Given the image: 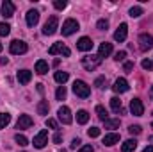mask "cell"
Masks as SVG:
<instances>
[{"instance_id":"1","label":"cell","mask_w":153,"mask_h":152,"mask_svg":"<svg viewBox=\"0 0 153 152\" xmlns=\"http://www.w3.org/2000/svg\"><path fill=\"white\" fill-rule=\"evenodd\" d=\"M73 91H75L76 97H80V99H87L91 95V88L84 81H75L73 82Z\"/></svg>"},{"instance_id":"2","label":"cell","mask_w":153,"mask_h":152,"mask_svg":"<svg viewBox=\"0 0 153 152\" xmlns=\"http://www.w3.org/2000/svg\"><path fill=\"white\" fill-rule=\"evenodd\" d=\"M100 63H102V57L100 56H85V57H82V66L85 70H89V72H93Z\"/></svg>"},{"instance_id":"3","label":"cell","mask_w":153,"mask_h":152,"mask_svg":"<svg viewBox=\"0 0 153 152\" xmlns=\"http://www.w3.org/2000/svg\"><path fill=\"white\" fill-rule=\"evenodd\" d=\"M57 27H59V20H57V16H50V18L46 20L45 27H43V34L52 36V34L57 32Z\"/></svg>"},{"instance_id":"4","label":"cell","mask_w":153,"mask_h":152,"mask_svg":"<svg viewBox=\"0 0 153 152\" xmlns=\"http://www.w3.org/2000/svg\"><path fill=\"white\" fill-rule=\"evenodd\" d=\"M76 31H78V22L73 20V18H68V20L62 23V34H64V36H71Z\"/></svg>"},{"instance_id":"5","label":"cell","mask_w":153,"mask_h":152,"mask_svg":"<svg viewBox=\"0 0 153 152\" xmlns=\"http://www.w3.org/2000/svg\"><path fill=\"white\" fill-rule=\"evenodd\" d=\"M27 43L25 41H22V39H14V41H11V45H9V50H11V54H25L27 52Z\"/></svg>"},{"instance_id":"6","label":"cell","mask_w":153,"mask_h":152,"mask_svg":"<svg viewBox=\"0 0 153 152\" xmlns=\"http://www.w3.org/2000/svg\"><path fill=\"white\" fill-rule=\"evenodd\" d=\"M48 54H50V56L61 54V56H66V57H68V56L71 54V50H70L68 47H64L62 43H53V45H52V47L48 48Z\"/></svg>"},{"instance_id":"7","label":"cell","mask_w":153,"mask_h":152,"mask_svg":"<svg viewBox=\"0 0 153 152\" xmlns=\"http://www.w3.org/2000/svg\"><path fill=\"white\" fill-rule=\"evenodd\" d=\"M32 143H34L36 149H43V147L48 143V131H45V129L39 131L38 134L34 136V141H32Z\"/></svg>"},{"instance_id":"8","label":"cell","mask_w":153,"mask_h":152,"mask_svg":"<svg viewBox=\"0 0 153 152\" xmlns=\"http://www.w3.org/2000/svg\"><path fill=\"white\" fill-rule=\"evenodd\" d=\"M57 116H59V120H61L62 123H66V125L73 122V116H71V111H70V108H68V106H62V108H59Z\"/></svg>"},{"instance_id":"9","label":"cell","mask_w":153,"mask_h":152,"mask_svg":"<svg viewBox=\"0 0 153 152\" xmlns=\"http://www.w3.org/2000/svg\"><path fill=\"white\" fill-rule=\"evenodd\" d=\"M32 123H34V120H32L29 114H20V118H18V122H16V129L23 131V129L32 127Z\"/></svg>"},{"instance_id":"10","label":"cell","mask_w":153,"mask_h":152,"mask_svg":"<svg viewBox=\"0 0 153 152\" xmlns=\"http://www.w3.org/2000/svg\"><path fill=\"white\" fill-rule=\"evenodd\" d=\"M139 47H141V50H150L153 48V36L152 34H141L139 36Z\"/></svg>"},{"instance_id":"11","label":"cell","mask_w":153,"mask_h":152,"mask_svg":"<svg viewBox=\"0 0 153 152\" xmlns=\"http://www.w3.org/2000/svg\"><path fill=\"white\" fill-rule=\"evenodd\" d=\"M130 111H132V114H135V116H143V113H144L143 102L139 99H132L130 100Z\"/></svg>"},{"instance_id":"12","label":"cell","mask_w":153,"mask_h":152,"mask_svg":"<svg viewBox=\"0 0 153 152\" xmlns=\"http://www.w3.org/2000/svg\"><path fill=\"white\" fill-rule=\"evenodd\" d=\"M128 81L126 79H123V77H119L117 81L114 82V86H112V90H114L116 93H125V91H128Z\"/></svg>"},{"instance_id":"13","label":"cell","mask_w":153,"mask_h":152,"mask_svg":"<svg viewBox=\"0 0 153 152\" xmlns=\"http://www.w3.org/2000/svg\"><path fill=\"white\" fill-rule=\"evenodd\" d=\"M93 41H91V38H87V36H84V38H80L78 41H76V48L78 50H82V52H87V50H91L93 48Z\"/></svg>"},{"instance_id":"14","label":"cell","mask_w":153,"mask_h":152,"mask_svg":"<svg viewBox=\"0 0 153 152\" xmlns=\"http://www.w3.org/2000/svg\"><path fill=\"white\" fill-rule=\"evenodd\" d=\"M126 34H128V25H126V23H121V25L117 27V31L114 32V39L121 43V41L126 39Z\"/></svg>"},{"instance_id":"15","label":"cell","mask_w":153,"mask_h":152,"mask_svg":"<svg viewBox=\"0 0 153 152\" xmlns=\"http://www.w3.org/2000/svg\"><path fill=\"white\" fill-rule=\"evenodd\" d=\"M13 14H14V4L9 2V0H4V4H2V16L4 18H11Z\"/></svg>"},{"instance_id":"16","label":"cell","mask_w":153,"mask_h":152,"mask_svg":"<svg viewBox=\"0 0 153 152\" xmlns=\"http://www.w3.org/2000/svg\"><path fill=\"white\" fill-rule=\"evenodd\" d=\"M38 22H39V11L30 9V11L27 13V25H29V27H36Z\"/></svg>"},{"instance_id":"17","label":"cell","mask_w":153,"mask_h":152,"mask_svg":"<svg viewBox=\"0 0 153 152\" xmlns=\"http://www.w3.org/2000/svg\"><path fill=\"white\" fill-rule=\"evenodd\" d=\"M112 54V43H102L100 45V48H98V56L103 59V57H107V56H111Z\"/></svg>"},{"instance_id":"18","label":"cell","mask_w":153,"mask_h":152,"mask_svg":"<svg viewBox=\"0 0 153 152\" xmlns=\"http://www.w3.org/2000/svg\"><path fill=\"white\" fill-rule=\"evenodd\" d=\"M119 141V134L117 132H111V134H105V138H103V145H107V147H112Z\"/></svg>"},{"instance_id":"19","label":"cell","mask_w":153,"mask_h":152,"mask_svg":"<svg viewBox=\"0 0 153 152\" xmlns=\"http://www.w3.org/2000/svg\"><path fill=\"white\" fill-rule=\"evenodd\" d=\"M30 79H32V72H29V70H20L18 72V82L20 84H29Z\"/></svg>"},{"instance_id":"20","label":"cell","mask_w":153,"mask_h":152,"mask_svg":"<svg viewBox=\"0 0 153 152\" xmlns=\"http://www.w3.org/2000/svg\"><path fill=\"white\" fill-rule=\"evenodd\" d=\"M137 147V141L135 140H126L123 145H121V152H134Z\"/></svg>"},{"instance_id":"21","label":"cell","mask_w":153,"mask_h":152,"mask_svg":"<svg viewBox=\"0 0 153 152\" xmlns=\"http://www.w3.org/2000/svg\"><path fill=\"white\" fill-rule=\"evenodd\" d=\"M36 72H38L39 75H45L48 72V63L43 61V59H39L38 63H36Z\"/></svg>"},{"instance_id":"22","label":"cell","mask_w":153,"mask_h":152,"mask_svg":"<svg viewBox=\"0 0 153 152\" xmlns=\"http://www.w3.org/2000/svg\"><path fill=\"white\" fill-rule=\"evenodd\" d=\"M76 122L78 123H87L89 122V113L85 111V109H80V111H76Z\"/></svg>"},{"instance_id":"23","label":"cell","mask_w":153,"mask_h":152,"mask_svg":"<svg viewBox=\"0 0 153 152\" xmlns=\"http://www.w3.org/2000/svg\"><path fill=\"white\" fill-rule=\"evenodd\" d=\"M111 108H112L114 113H123V106H121V100L117 97H112L111 99Z\"/></svg>"},{"instance_id":"24","label":"cell","mask_w":153,"mask_h":152,"mask_svg":"<svg viewBox=\"0 0 153 152\" xmlns=\"http://www.w3.org/2000/svg\"><path fill=\"white\" fill-rule=\"evenodd\" d=\"M119 127V118H107L105 120V129H117Z\"/></svg>"},{"instance_id":"25","label":"cell","mask_w":153,"mask_h":152,"mask_svg":"<svg viewBox=\"0 0 153 152\" xmlns=\"http://www.w3.org/2000/svg\"><path fill=\"white\" fill-rule=\"evenodd\" d=\"M68 72H55V75H53V79L59 82V84H64L66 81H68Z\"/></svg>"},{"instance_id":"26","label":"cell","mask_w":153,"mask_h":152,"mask_svg":"<svg viewBox=\"0 0 153 152\" xmlns=\"http://www.w3.org/2000/svg\"><path fill=\"white\" fill-rule=\"evenodd\" d=\"M48 109H50L48 100H41V102L38 104V113L39 114H48Z\"/></svg>"},{"instance_id":"27","label":"cell","mask_w":153,"mask_h":152,"mask_svg":"<svg viewBox=\"0 0 153 152\" xmlns=\"http://www.w3.org/2000/svg\"><path fill=\"white\" fill-rule=\"evenodd\" d=\"M96 113H98V118L103 120V122L109 118V113H107V109H105L103 106H96Z\"/></svg>"},{"instance_id":"28","label":"cell","mask_w":153,"mask_h":152,"mask_svg":"<svg viewBox=\"0 0 153 152\" xmlns=\"http://www.w3.org/2000/svg\"><path fill=\"white\" fill-rule=\"evenodd\" d=\"M9 122H11V114L9 113H0V129H4Z\"/></svg>"},{"instance_id":"29","label":"cell","mask_w":153,"mask_h":152,"mask_svg":"<svg viewBox=\"0 0 153 152\" xmlns=\"http://www.w3.org/2000/svg\"><path fill=\"white\" fill-rule=\"evenodd\" d=\"M143 14V7H139V5H134L132 9H130V16L132 18H139Z\"/></svg>"},{"instance_id":"30","label":"cell","mask_w":153,"mask_h":152,"mask_svg":"<svg viewBox=\"0 0 153 152\" xmlns=\"http://www.w3.org/2000/svg\"><path fill=\"white\" fill-rule=\"evenodd\" d=\"M55 97H57V100H64L66 99V88L64 86H59L57 91H55Z\"/></svg>"},{"instance_id":"31","label":"cell","mask_w":153,"mask_h":152,"mask_svg":"<svg viewBox=\"0 0 153 152\" xmlns=\"http://www.w3.org/2000/svg\"><path fill=\"white\" fill-rule=\"evenodd\" d=\"M14 141L18 143V145H22V147H25V145H29V140L23 136V134H16L14 136Z\"/></svg>"},{"instance_id":"32","label":"cell","mask_w":153,"mask_h":152,"mask_svg":"<svg viewBox=\"0 0 153 152\" xmlns=\"http://www.w3.org/2000/svg\"><path fill=\"white\" fill-rule=\"evenodd\" d=\"M105 84H107V79L105 77H96V81H94V86L96 88L102 90V88H105Z\"/></svg>"},{"instance_id":"33","label":"cell","mask_w":153,"mask_h":152,"mask_svg":"<svg viewBox=\"0 0 153 152\" xmlns=\"http://www.w3.org/2000/svg\"><path fill=\"white\" fill-rule=\"evenodd\" d=\"M11 32V27L7 23H0V36H9Z\"/></svg>"},{"instance_id":"34","label":"cell","mask_w":153,"mask_h":152,"mask_svg":"<svg viewBox=\"0 0 153 152\" xmlns=\"http://www.w3.org/2000/svg\"><path fill=\"white\" fill-rule=\"evenodd\" d=\"M46 127H50V129H59V123H57V120H53V118H46Z\"/></svg>"},{"instance_id":"35","label":"cell","mask_w":153,"mask_h":152,"mask_svg":"<svg viewBox=\"0 0 153 152\" xmlns=\"http://www.w3.org/2000/svg\"><path fill=\"white\" fill-rule=\"evenodd\" d=\"M87 134H89V138H98V136H100V129H98V127H91V129L87 131Z\"/></svg>"},{"instance_id":"36","label":"cell","mask_w":153,"mask_h":152,"mask_svg":"<svg viewBox=\"0 0 153 152\" xmlns=\"http://www.w3.org/2000/svg\"><path fill=\"white\" fill-rule=\"evenodd\" d=\"M96 27H98L100 31H107V27H109V22H107V20H98Z\"/></svg>"},{"instance_id":"37","label":"cell","mask_w":153,"mask_h":152,"mask_svg":"<svg viewBox=\"0 0 153 152\" xmlns=\"http://www.w3.org/2000/svg\"><path fill=\"white\" fill-rule=\"evenodd\" d=\"M141 131H143L141 125H130V127H128V132H130V134H141Z\"/></svg>"},{"instance_id":"38","label":"cell","mask_w":153,"mask_h":152,"mask_svg":"<svg viewBox=\"0 0 153 152\" xmlns=\"http://www.w3.org/2000/svg\"><path fill=\"white\" fill-rule=\"evenodd\" d=\"M125 57H126V52H125V50H119V52H116L114 54L116 61H125Z\"/></svg>"},{"instance_id":"39","label":"cell","mask_w":153,"mask_h":152,"mask_svg":"<svg viewBox=\"0 0 153 152\" xmlns=\"http://www.w3.org/2000/svg\"><path fill=\"white\" fill-rule=\"evenodd\" d=\"M141 65H143L144 70H153V61H150V59H144Z\"/></svg>"},{"instance_id":"40","label":"cell","mask_w":153,"mask_h":152,"mask_svg":"<svg viewBox=\"0 0 153 152\" xmlns=\"http://www.w3.org/2000/svg\"><path fill=\"white\" fill-rule=\"evenodd\" d=\"M53 7H55V9H64V7H66V2H64V0H55V2H53Z\"/></svg>"},{"instance_id":"41","label":"cell","mask_w":153,"mask_h":152,"mask_svg":"<svg viewBox=\"0 0 153 152\" xmlns=\"http://www.w3.org/2000/svg\"><path fill=\"white\" fill-rule=\"evenodd\" d=\"M130 70H134V63L132 61H126L125 63V72H130Z\"/></svg>"},{"instance_id":"42","label":"cell","mask_w":153,"mask_h":152,"mask_svg":"<svg viewBox=\"0 0 153 152\" xmlns=\"http://www.w3.org/2000/svg\"><path fill=\"white\" fill-rule=\"evenodd\" d=\"M80 143H82V141H80V138H75V140L71 141V145H70V147H71V149H76V147H80Z\"/></svg>"},{"instance_id":"43","label":"cell","mask_w":153,"mask_h":152,"mask_svg":"<svg viewBox=\"0 0 153 152\" xmlns=\"http://www.w3.org/2000/svg\"><path fill=\"white\" fill-rule=\"evenodd\" d=\"M61 141H62V136H61V132L53 134V143H61Z\"/></svg>"},{"instance_id":"44","label":"cell","mask_w":153,"mask_h":152,"mask_svg":"<svg viewBox=\"0 0 153 152\" xmlns=\"http://www.w3.org/2000/svg\"><path fill=\"white\" fill-rule=\"evenodd\" d=\"M78 152H93V147L91 145H85V147H82Z\"/></svg>"},{"instance_id":"45","label":"cell","mask_w":153,"mask_h":152,"mask_svg":"<svg viewBox=\"0 0 153 152\" xmlns=\"http://www.w3.org/2000/svg\"><path fill=\"white\" fill-rule=\"evenodd\" d=\"M143 152H153V145H150V147H146V149H144Z\"/></svg>"},{"instance_id":"46","label":"cell","mask_w":153,"mask_h":152,"mask_svg":"<svg viewBox=\"0 0 153 152\" xmlns=\"http://www.w3.org/2000/svg\"><path fill=\"white\" fill-rule=\"evenodd\" d=\"M5 63H7V57H2L0 59V65H5Z\"/></svg>"},{"instance_id":"47","label":"cell","mask_w":153,"mask_h":152,"mask_svg":"<svg viewBox=\"0 0 153 152\" xmlns=\"http://www.w3.org/2000/svg\"><path fill=\"white\" fill-rule=\"evenodd\" d=\"M150 99L153 100V86H152V90H150Z\"/></svg>"},{"instance_id":"48","label":"cell","mask_w":153,"mask_h":152,"mask_svg":"<svg viewBox=\"0 0 153 152\" xmlns=\"http://www.w3.org/2000/svg\"><path fill=\"white\" fill-rule=\"evenodd\" d=\"M150 141H153V136H150Z\"/></svg>"},{"instance_id":"49","label":"cell","mask_w":153,"mask_h":152,"mask_svg":"<svg viewBox=\"0 0 153 152\" xmlns=\"http://www.w3.org/2000/svg\"><path fill=\"white\" fill-rule=\"evenodd\" d=\"M0 52H2V43H0Z\"/></svg>"},{"instance_id":"50","label":"cell","mask_w":153,"mask_h":152,"mask_svg":"<svg viewBox=\"0 0 153 152\" xmlns=\"http://www.w3.org/2000/svg\"><path fill=\"white\" fill-rule=\"evenodd\" d=\"M152 125H153V123H152Z\"/></svg>"}]
</instances>
